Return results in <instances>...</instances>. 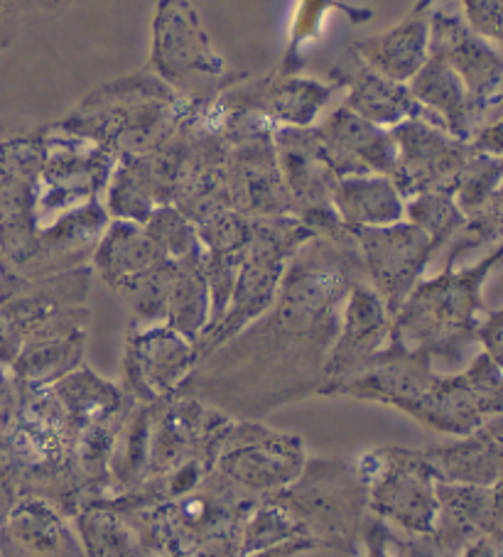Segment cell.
<instances>
[{
  "label": "cell",
  "mask_w": 503,
  "mask_h": 557,
  "mask_svg": "<svg viewBox=\"0 0 503 557\" xmlns=\"http://www.w3.org/2000/svg\"><path fill=\"white\" fill-rule=\"evenodd\" d=\"M356 281H366V275L354 234L315 236L290 258L273 307L201 363H209L214 376H270L283 379L290 388L297 386L295 376L305 373L319 391L346 295Z\"/></svg>",
  "instance_id": "cell-1"
},
{
  "label": "cell",
  "mask_w": 503,
  "mask_h": 557,
  "mask_svg": "<svg viewBox=\"0 0 503 557\" xmlns=\"http://www.w3.org/2000/svg\"><path fill=\"white\" fill-rule=\"evenodd\" d=\"M501 265L503 244L469 268H444L428 281L422 277L393 314L391 347L457 367L479 344L477 332L487 314L481 290Z\"/></svg>",
  "instance_id": "cell-2"
},
{
  "label": "cell",
  "mask_w": 503,
  "mask_h": 557,
  "mask_svg": "<svg viewBox=\"0 0 503 557\" xmlns=\"http://www.w3.org/2000/svg\"><path fill=\"white\" fill-rule=\"evenodd\" d=\"M187 106L152 72H140L86 94L57 126L99 143L119 160L168 146Z\"/></svg>",
  "instance_id": "cell-3"
},
{
  "label": "cell",
  "mask_w": 503,
  "mask_h": 557,
  "mask_svg": "<svg viewBox=\"0 0 503 557\" xmlns=\"http://www.w3.org/2000/svg\"><path fill=\"white\" fill-rule=\"evenodd\" d=\"M312 238L315 234L295 216L250 219V242L238 265L226 312L214 330L197 342L201 361L273 307L290 258Z\"/></svg>",
  "instance_id": "cell-4"
},
{
  "label": "cell",
  "mask_w": 503,
  "mask_h": 557,
  "mask_svg": "<svg viewBox=\"0 0 503 557\" xmlns=\"http://www.w3.org/2000/svg\"><path fill=\"white\" fill-rule=\"evenodd\" d=\"M150 72L192 103L219 99L246 76L229 74L224 57L189 0H160L152 21Z\"/></svg>",
  "instance_id": "cell-5"
},
{
  "label": "cell",
  "mask_w": 503,
  "mask_h": 557,
  "mask_svg": "<svg viewBox=\"0 0 503 557\" xmlns=\"http://www.w3.org/2000/svg\"><path fill=\"white\" fill-rule=\"evenodd\" d=\"M359 479L366 506L413 535H432L440 521L438 472L425 453L381 447L361 457Z\"/></svg>",
  "instance_id": "cell-6"
},
{
  "label": "cell",
  "mask_w": 503,
  "mask_h": 557,
  "mask_svg": "<svg viewBox=\"0 0 503 557\" xmlns=\"http://www.w3.org/2000/svg\"><path fill=\"white\" fill-rule=\"evenodd\" d=\"M224 111L229 140L224 180L231 207L246 219L293 216L275 156V126L256 113L229 111L226 106Z\"/></svg>",
  "instance_id": "cell-7"
},
{
  "label": "cell",
  "mask_w": 503,
  "mask_h": 557,
  "mask_svg": "<svg viewBox=\"0 0 503 557\" xmlns=\"http://www.w3.org/2000/svg\"><path fill=\"white\" fill-rule=\"evenodd\" d=\"M305 467L303 442L258 422L231 420L214 447V469L221 482L250 494L283 492L303 476Z\"/></svg>",
  "instance_id": "cell-8"
},
{
  "label": "cell",
  "mask_w": 503,
  "mask_h": 557,
  "mask_svg": "<svg viewBox=\"0 0 503 557\" xmlns=\"http://www.w3.org/2000/svg\"><path fill=\"white\" fill-rule=\"evenodd\" d=\"M40 136L42 168L37 182V221H54L66 211L99 201L115 168L111 152L89 138L62 131L57 123Z\"/></svg>",
  "instance_id": "cell-9"
},
{
  "label": "cell",
  "mask_w": 503,
  "mask_h": 557,
  "mask_svg": "<svg viewBox=\"0 0 503 557\" xmlns=\"http://www.w3.org/2000/svg\"><path fill=\"white\" fill-rule=\"evenodd\" d=\"M275 156L290 201V214L303 221L315 236L349 238L352 228L334 211L332 195L340 177L319 148L317 131L275 126Z\"/></svg>",
  "instance_id": "cell-10"
},
{
  "label": "cell",
  "mask_w": 503,
  "mask_h": 557,
  "mask_svg": "<svg viewBox=\"0 0 503 557\" xmlns=\"http://www.w3.org/2000/svg\"><path fill=\"white\" fill-rule=\"evenodd\" d=\"M503 371L487 354H477L462 373L440 376L434 371L422 396L408 408V416L432 430L467 437L501 412Z\"/></svg>",
  "instance_id": "cell-11"
},
{
  "label": "cell",
  "mask_w": 503,
  "mask_h": 557,
  "mask_svg": "<svg viewBox=\"0 0 503 557\" xmlns=\"http://www.w3.org/2000/svg\"><path fill=\"white\" fill-rule=\"evenodd\" d=\"M352 234L359 248L366 283L381 295L393 317L422 281V273L442 246L410 221L381 228H354Z\"/></svg>",
  "instance_id": "cell-12"
},
{
  "label": "cell",
  "mask_w": 503,
  "mask_h": 557,
  "mask_svg": "<svg viewBox=\"0 0 503 557\" xmlns=\"http://www.w3.org/2000/svg\"><path fill=\"white\" fill-rule=\"evenodd\" d=\"M199 361L197 344L170 324L138 326L125 342V391L143 406L172 398L195 376Z\"/></svg>",
  "instance_id": "cell-13"
},
{
  "label": "cell",
  "mask_w": 503,
  "mask_h": 557,
  "mask_svg": "<svg viewBox=\"0 0 503 557\" xmlns=\"http://www.w3.org/2000/svg\"><path fill=\"white\" fill-rule=\"evenodd\" d=\"M430 54L467 86L479 128L496 116L503 101V52L496 45L474 33L462 15L438 11L430 17Z\"/></svg>",
  "instance_id": "cell-14"
},
{
  "label": "cell",
  "mask_w": 503,
  "mask_h": 557,
  "mask_svg": "<svg viewBox=\"0 0 503 557\" xmlns=\"http://www.w3.org/2000/svg\"><path fill=\"white\" fill-rule=\"evenodd\" d=\"M395 140V168L391 172L393 185L405 199L422 191L450 189L454 191L462 170L474 156L471 140H459L430 121L410 119L391 128Z\"/></svg>",
  "instance_id": "cell-15"
},
{
  "label": "cell",
  "mask_w": 503,
  "mask_h": 557,
  "mask_svg": "<svg viewBox=\"0 0 503 557\" xmlns=\"http://www.w3.org/2000/svg\"><path fill=\"white\" fill-rule=\"evenodd\" d=\"M340 91L334 82H319L299 74H273L263 79H241L219 96L221 106L238 113H256L273 126L312 128L319 113Z\"/></svg>",
  "instance_id": "cell-16"
},
{
  "label": "cell",
  "mask_w": 503,
  "mask_h": 557,
  "mask_svg": "<svg viewBox=\"0 0 503 557\" xmlns=\"http://www.w3.org/2000/svg\"><path fill=\"white\" fill-rule=\"evenodd\" d=\"M391 326L393 317L381 295L366 281H356L346 295L340 332H336V339L329 349L324 383H336L361 373L389 347Z\"/></svg>",
  "instance_id": "cell-17"
},
{
  "label": "cell",
  "mask_w": 503,
  "mask_h": 557,
  "mask_svg": "<svg viewBox=\"0 0 503 557\" xmlns=\"http://www.w3.org/2000/svg\"><path fill=\"white\" fill-rule=\"evenodd\" d=\"M177 162L172 146L115 160L103 207L111 219L145 224L155 209L175 201Z\"/></svg>",
  "instance_id": "cell-18"
},
{
  "label": "cell",
  "mask_w": 503,
  "mask_h": 557,
  "mask_svg": "<svg viewBox=\"0 0 503 557\" xmlns=\"http://www.w3.org/2000/svg\"><path fill=\"white\" fill-rule=\"evenodd\" d=\"M327 76L340 89H346L344 106H349L354 113H359L361 119L376 123V126L391 131L410 119H422L442 128V123L415 101L408 84L385 79L379 72H373L352 47H346L340 60L329 66Z\"/></svg>",
  "instance_id": "cell-19"
},
{
  "label": "cell",
  "mask_w": 503,
  "mask_h": 557,
  "mask_svg": "<svg viewBox=\"0 0 503 557\" xmlns=\"http://www.w3.org/2000/svg\"><path fill=\"white\" fill-rule=\"evenodd\" d=\"M319 148L336 177L389 175L395 168L391 131L361 119L349 106H336L315 128Z\"/></svg>",
  "instance_id": "cell-20"
},
{
  "label": "cell",
  "mask_w": 503,
  "mask_h": 557,
  "mask_svg": "<svg viewBox=\"0 0 503 557\" xmlns=\"http://www.w3.org/2000/svg\"><path fill=\"white\" fill-rule=\"evenodd\" d=\"M425 455L444 484L491 488L503 482V435L487 425L452 445L432 447Z\"/></svg>",
  "instance_id": "cell-21"
},
{
  "label": "cell",
  "mask_w": 503,
  "mask_h": 557,
  "mask_svg": "<svg viewBox=\"0 0 503 557\" xmlns=\"http://www.w3.org/2000/svg\"><path fill=\"white\" fill-rule=\"evenodd\" d=\"M349 47L361 57L364 64H369L385 79L408 84L430 57V17L410 15L393 30Z\"/></svg>",
  "instance_id": "cell-22"
},
{
  "label": "cell",
  "mask_w": 503,
  "mask_h": 557,
  "mask_svg": "<svg viewBox=\"0 0 503 557\" xmlns=\"http://www.w3.org/2000/svg\"><path fill=\"white\" fill-rule=\"evenodd\" d=\"M408 89L415 101L425 106L442 128L459 140H471L477 133L471 99L464 82L450 70L447 62L430 54L422 70L408 82Z\"/></svg>",
  "instance_id": "cell-23"
},
{
  "label": "cell",
  "mask_w": 503,
  "mask_h": 557,
  "mask_svg": "<svg viewBox=\"0 0 503 557\" xmlns=\"http://www.w3.org/2000/svg\"><path fill=\"white\" fill-rule=\"evenodd\" d=\"M346 228H381L405 221V197L389 175L340 177L332 195Z\"/></svg>",
  "instance_id": "cell-24"
},
{
  "label": "cell",
  "mask_w": 503,
  "mask_h": 557,
  "mask_svg": "<svg viewBox=\"0 0 503 557\" xmlns=\"http://www.w3.org/2000/svg\"><path fill=\"white\" fill-rule=\"evenodd\" d=\"M160 261H168V258L160 253L143 224L111 219L91 256V271L99 273L106 285L115 287Z\"/></svg>",
  "instance_id": "cell-25"
},
{
  "label": "cell",
  "mask_w": 503,
  "mask_h": 557,
  "mask_svg": "<svg viewBox=\"0 0 503 557\" xmlns=\"http://www.w3.org/2000/svg\"><path fill=\"white\" fill-rule=\"evenodd\" d=\"M52 393L60 400L66 420L79 432L96 422H103L123 410L125 396L119 386H113L99 373L86 367H76L64 379L52 383Z\"/></svg>",
  "instance_id": "cell-26"
},
{
  "label": "cell",
  "mask_w": 503,
  "mask_h": 557,
  "mask_svg": "<svg viewBox=\"0 0 503 557\" xmlns=\"http://www.w3.org/2000/svg\"><path fill=\"white\" fill-rule=\"evenodd\" d=\"M211 320V293L205 273V258L177 263L175 281H172L168 320L172 330L185 334L187 339L199 342Z\"/></svg>",
  "instance_id": "cell-27"
},
{
  "label": "cell",
  "mask_w": 503,
  "mask_h": 557,
  "mask_svg": "<svg viewBox=\"0 0 503 557\" xmlns=\"http://www.w3.org/2000/svg\"><path fill=\"white\" fill-rule=\"evenodd\" d=\"M332 11L346 15L354 25L369 23L373 15L369 8L349 5L344 0H299L293 30H290V40L283 52V60H280L278 74H299L305 70L307 45H312L319 30H322L324 15Z\"/></svg>",
  "instance_id": "cell-28"
},
{
  "label": "cell",
  "mask_w": 503,
  "mask_h": 557,
  "mask_svg": "<svg viewBox=\"0 0 503 557\" xmlns=\"http://www.w3.org/2000/svg\"><path fill=\"white\" fill-rule=\"evenodd\" d=\"M13 543L35 557H52L64 547V521L42 498H23L8 518Z\"/></svg>",
  "instance_id": "cell-29"
},
{
  "label": "cell",
  "mask_w": 503,
  "mask_h": 557,
  "mask_svg": "<svg viewBox=\"0 0 503 557\" xmlns=\"http://www.w3.org/2000/svg\"><path fill=\"white\" fill-rule=\"evenodd\" d=\"M175 271L177 263L160 261L158 265H152L148 271L133 275L128 281L113 287V290L121 295V300L128 305L133 320L138 322V326L164 324V320H168V302L172 281H175Z\"/></svg>",
  "instance_id": "cell-30"
},
{
  "label": "cell",
  "mask_w": 503,
  "mask_h": 557,
  "mask_svg": "<svg viewBox=\"0 0 503 557\" xmlns=\"http://www.w3.org/2000/svg\"><path fill=\"white\" fill-rule=\"evenodd\" d=\"M76 528L89 557H128L135 547L133 528L106 502L76 513Z\"/></svg>",
  "instance_id": "cell-31"
},
{
  "label": "cell",
  "mask_w": 503,
  "mask_h": 557,
  "mask_svg": "<svg viewBox=\"0 0 503 557\" xmlns=\"http://www.w3.org/2000/svg\"><path fill=\"white\" fill-rule=\"evenodd\" d=\"M143 226L155 246L160 248V253L172 263H185L207 256L195 224L175 205L155 209Z\"/></svg>",
  "instance_id": "cell-32"
},
{
  "label": "cell",
  "mask_w": 503,
  "mask_h": 557,
  "mask_svg": "<svg viewBox=\"0 0 503 557\" xmlns=\"http://www.w3.org/2000/svg\"><path fill=\"white\" fill-rule=\"evenodd\" d=\"M405 221H410L425 234H430L440 246H447L464 226V211L457 207L454 191L432 189L418 197L405 199Z\"/></svg>",
  "instance_id": "cell-33"
},
{
  "label": "cell",
  "mask_w": 503,
  "mask_h": 557,
  "mask_svg": "<svg viewBox=\"0 0 503 557\" xmlns=\"http://www.w3.org/2000/svg\"><path fill=\"white\" fill-rule=\"evenodd\" d=\"M493 242L503 244V182L471 216H467L459 234L452 238L447 265L444 268H457L464 256Z\"/></svg>",
  "instance_id": "cell-34"
},
{
  "label": "cell",
  "mask_w": 503,
  "mask_h": 557,
  "mask_svg": "<svg viewBox=\"0 0 503 557\" xmlns=\"http://www.w3.org/2000/svg\"><path fill=\"white\" fill-rule=\"evenodd\" d=\"M501 182L503 158L474 150L467 168L462 170V175L457 180V187H454V199H457V207L464 211V216H471L474 211L491 197V191L496 189Z\"/></svg>",
  "instance_id": "cell-35"
},
{
  "label": "cell",
  "mask_w": 503,
  "mask_h": 557,
  "mask_svg": "<svg viewBox=\"0 0 503 557\" xmlns=\"http://www.w3.org/2000/svg\"><path fill=\"white\" fill-rule=\"evenodd\" d=\"M477 339L487 357L503 371V307L483 314Z\"/></svg>",
  "instance_id": "cell-36"
},
{
  "label": "cell",
  "mask_w": 503,
  "mask_h": 557,
  "mask_svg": "<svg viewBox=\"0 0 503 557\" xmlns=\"http://www.w3.org/2000/svg\"><path fill=\"white\" fill-rule=\"evenodd\" d=\"M393 547V535L389 533V528L381 523V518L369 523V528H366V550H369L366 557H398Z\"/></svg>",
  "instance_id": "cell-37"
},
{
  "label": "cell",
  "mask_w": 503,
  "mask_h": 557,
  "mask_svg": "<svg viewBox=\"0 0 503 557\" xmlns=\"http://www.w3.org/2000/svg\"><path fill=\"white\" fill-rule=\"evenodd\" d=\"M464 557H503V528L481 533L477 541L467 545Z\"/></svg>",
  "instance_id": "cell-38"
},
{
  "label": "cell",
  "mask_w": 503,
  "mask_h": 557,
  "mask_svg": "<svg viewBox=\"0 0 503 557\" xmlns=\"http://www.w3.org/2000/svg\"><path fill=\"white\" fill-rule=\"evenodd\" d=\"M315 547H319L315 537H293V541L275 543L270 547H263V550H256V553H248V555H241V557H293L297 553L315 550Z\"/></svg>",
  "instance_id": "cell-39"
},
{
  "label": "cell",
  "mask_w": 503,
  "mask_h": 557,
  "mask_svg": "<svg viewBox=\"0 0 503 557\" xmlns=\"http://www.w3.org/2000/svg\"><path fill=\"white\" fill-rule=\"evenodd\" d=\"M430 5H432V0H418V5H415L413 15H425V13H428Z\"/></svg>",
  "instance_id": "cell-40"
},
{
  "label": "cell",
  "mask_w": 503,
  "mask_h": 557,
  "mask_svg": "<svg viewBox=\"0 0 503 557\" xmlns=\"http://www.w3.org/2000/svg\"><path fill=\"white\" fill-rule=\"evenodd\" d=\"M491 420H493V425H496V428L503 432V403H501V412H499V416H493Z\"/></svg>",
  "instance_id": "cell-41"
}]
</instances>
